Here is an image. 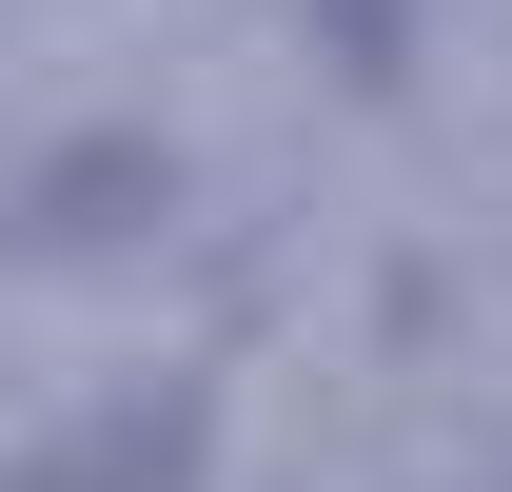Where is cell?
<instances>
[{"label":"cell","mask_w":512,"mask_h":492,"mask_svg":"<svg viewBox=\"0 0 512 492\" xmlns=\"http://www.w3.org/2000/svg\"><path fill=\"white\" fill-rule=\"evenodd\" d=\"M178 453H197V414H119V433H99V453H60V473H40V492H158V473H178Z\"/></svg>","instance_id":"obj_1"},{"label":"cell","mask_w":512,"mask_h":492,"mask_svg":"<svg viewBox=\"0 0 512 492\" xmlns=\"http://www.w3.org/2000/svg\"><path fill=\"white\" fill-rule=\"evenodd\" d=\"M335 40H355V79H394V0H335Z\"/></svg>","instance_id":"obj_2"}]
</instances>
